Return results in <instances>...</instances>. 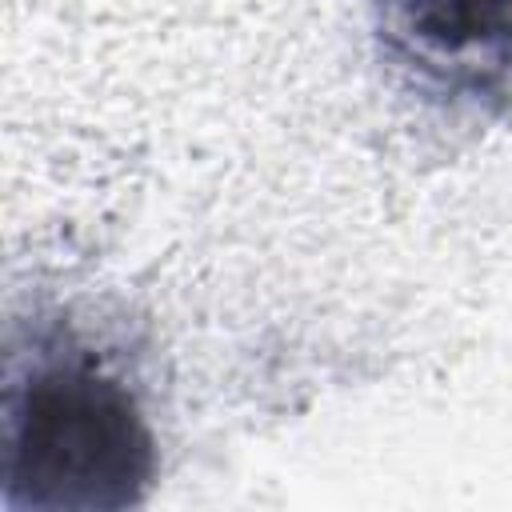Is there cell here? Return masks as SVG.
Listing matches in <instances>:
<instances>
[{
  "instance_id": "2",
  "label": "cell",
  "mask_w": 512,
  "mask_h": 512,
  "mask_svg": "<svg viewBox=\"0 0 512 512\" xmlns=\"http://www.w3.org/2000/svg\"><path fill=\"white\" fill-rule=\"evenodd\" d=\"M372 44L424 108L496 116L512 104V0H372Z\"/></svg>"
},
{
  "instance_id": "1",
  "label": "cell",
  "mask_w": 512,
  "mask_h": 512,
  "mask_svg": "<svg viewBox=\"0 0 512 512\" xmlns=\"http://www.w3.org/2000/svg\"><path fill=\"white\" fill-rule=\"evenodd\" d=\"M160 440L124 356L64 316L12 324L0 408L8 512H116L144 504Z\"/></svg>"
}]
</instances>
